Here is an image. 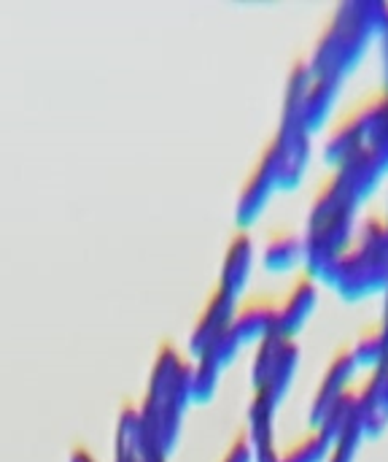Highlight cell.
<instances>
[{
  "instance_id": "cell-1",
  "label": "cell",
  "mask_w": 388,
  "mask_h": 462,
  "mask_svg": "<svg viewBox=\"0 0 388 462\" xmlns=\"http://www.w3.org/2000/svg\"><path fill=\"white\" fill-rule=\"evenodd\" d=\"M278 187V168H275V154H273V143L267 141V146L259 152V157L254 160L243 187H240V195H238V219L240 222H248L254 219V214L265 206V200L270 198V192Z\"/></svg>"
},
{
  "instance_id": "cell-2",
  "label": "cell",
  "mask_w": 388,
  "mask_h": 462,
  "mask_svg": "<svg viewBox=\"0 0 388 462\" xmlns=\"http://www.w3.org/2000/svg\"><path fill=\"white\" fill-rule=\"evenodd\" d=\"M235 303H238V295L216 282V287L208 292V298H205V303H203V309L192 325V333H189V349L192 352L200 355L216 338V333L232 319Z\"/></svg>"
},
{
  "instance_id": "cell-3",
  "label": "cell",
  "mask_w": 388,
  "mask_h": 462,
  "mask_svg": "<svg viewBox=\"0 0 388 462\" xmlns=\"http://www.w3.org/2000/svg\"><path fill=\"white\" fill-rule=\"evenodd\" d=\"M313 303H316V282H313V271L305 268V271H300L294 276V282L286 290V295L278 298L273 333L294 336V330L305 322V317L313 309Z\"/></svg>"
},
{
  "instance_id": "cell-4",
  "label": "cell",
  "mask_w": 388,
  "mask_h": 462,
  "mask_svg": "<svg viewBox=\"0 0 388 462\" xmlns=\"http://www.w3.org/2000/svg\"><path fill=\"white\" fill-rule=\"evenodd\" d=\"M356 365V355H354V344H340L338 352L332 355L329 365L324 368V376L319 382L316 398H313V425H321V420L327 417L329 406L335 403V398L351 384V374Z\"/></svg>"
},
{
  "instance_id": "cell-5",
  "label": "cell",
  "mask_w": 388,
  "mask_h": 462,
  "mask_svg": "<svg viewBox=\"0 0 388 462\" xmlns=\"http://www.w3.org/2000/svg\"><path fill=\"white\" fill-rule=\"evenodd\" d=\"M275 306H278V298L273 295H248L246 300L235 303V311H232V328L235 333L240 336V341H251V338H262L265 333L273 330V322H275Z\"/></svg>"
},
{
  "instance_id": "cell-6",
  "label": "cell",
  "mask_w": 388,
  "mask_h": 462,
  "mask_svg": "<svg viewBox=\"0 0 388 462\" xmlns=\"http://www.w3.org/2000/svg\"><path fill=\"white\" fill-rule=\"evenodd\" d=\"M251 257H254V244H251V236L248 230H235L230 244H227V252H224V263H221V279L219 284H224L227 290H232L235 295L243 290L246 279H248V271H251Z\"/></svg>"
},
{
  "instance_id": "cell-7",
  "label": "cell",
  "mask_w": 388,
  "mask_h": 462,
  "mask_svg": "<svg viewBox=\"0 0 388 462\" xmlns=\"http://www.w3.org/2000/svg\"><path fill=\"white\" fill-rule=\"evenodd\" d=\"M305 254V236L294 227H275L265 244V265L267 268H289Z\"/></svg>"
},
{
  "instance_id": "cell-8",
  "label": "cell",
  "mask_w": 388,
  "mask_h": 462,
  "mask_svg": "<svg viewBox=\"0 0 388 462\" xmlns=\"http://www.w3.org/2000/svg\"><path fill=\"white\" fill-rule=\"evenodd\" d=\"M332 433L324 425H316L313 430L294 439L284 452H278V462H321L327 460V452L332 447Z\"/></svg>"
},
{
  "instance_id": "cell-9",
  "label": "cell",
  "mask_w": 388,
  "mask_h": 462,
  "mask_svg": "<svg viewBox=\"0 0 388 462\" xmlns=\"http://www.w3.org/2000/svg\"><path fill=\"white\" fill-rule=\"evenodd\" d=\"M251 455H254V449H251V436H248V428H243V430H238V433L232 436L230 447L224 449V455H221V460L219 462H251Z\"/></svg>"
},
{
  "instance_id": "cell-10",
  "label": "cell",
  "mask_w": 388,
  "mask_h": 462,
  "mask_svg": "<svg viewBox=\"0 0 388 462\" xmlns=\"http://www.w3.org/2000/svg\"><path fill=\"white\" fill-rule=\"evenodd\" d=\"M68 462H97V460H95V455H92L86 447L76 444V447L70 449V457H68Z\"/></svg>"
}]
</instances>
